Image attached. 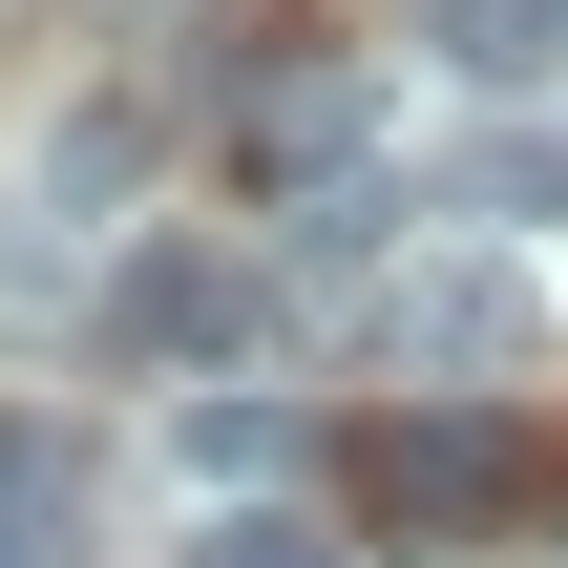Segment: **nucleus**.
Listing matches in <instances>:
<instances>
[{
    "label": "nucleus",
    "instance_id": "obj_3",
    "mask_svg": "<svg viewBox=\"0 0 568 568\" xmlns=\"http://www.w3.org/2000/svg\"><path fill=\"white\" fill-rule=\"evenodd\" d=\"M379 358H400V379H506V358H527V295H506V253H422V274L379 295Z\"/></svg>",
    "mask_w": 568,
    "mask_h": 568
},
{
    "label": "nucleus",
    "instance_id": "obj_5",
    "mask_svg": "<svg viewBox=\"0 0 568 568\" xmlns=\"http://www.w3.org/2000/svg\"><path fill=\"white\" fill-rule=\"evenodd\" d=\"M169 443H190V485H274V443H295V422H274L253 379H190V422H169Z\"/></svg>",
    "mask_w": 568,
    "mask_h": 568
},
{
    "label": "nucleus",
    "instance_id": "obj_4",
    "mask_svg": "<svg viewBox=\"0 0 568 568\" xmlns=\"http://www.w3.org/2000/svg\"><path fill=\"white\" fill-rule=\"evenodd\" d=\"M464 211L485 232H548L568 211V126H464Z\"/></svg>",
    "mask_w": 568,
    "mask_h": 568
},
{
    "label": "nucleus",
    "instance_id": "obj_6",
    "mask_svg": "<svg viewBox=\"0 0 568 568\" xmlns=\"http://www.w3.org/2000/svg\"><path fill=\"white\" fill-rule=\"evenodd\" d=\"M190 568H337V548H316V506H211Z\"/></svg>",
    "mask_w": 568,
    "mask_h": 568
},
{
    "label": "nucleus",
    "instance_id": "obj_2",
    "mask_svg": "<svg viewBox=\"0 0 568 568\" xmlns=\"http://www.w3.org/2000/svg\"><path fill=\"white\" fill-rule=\"evenodd\" d=\"M506 485H527V443H506V422H464V400H400V422H358V527H400V548L485 527Z\"/></svg>",
    "mask_w": 568,
    "mask_h": 568
},
{
    "label": "nucleus",
    "instance_id": "obj_7",
    "mask_svg": "<svg viewBox=\"0 0 568 568\" xmlns=\"http://www.w3.org/2000/svg\"><path fill=\"white\" fill-rule=\"evenodd\" d=\"M464 63H506V84L568 63V0H464Z\"/></svg>",
    "mask_w": 568,
    "mask_h": 568
},
{
    "label": "nucleus",
    "instance_id": "obj_1",
    "mask_svg": "<svg viewBox=\"0 0 568 568\" xmlns=\"http://www.w3.org/2000/svg\"><path fill=\"white\" fill-rule=\"evenodd\" d=\"M105 337H126L148 379H232V358L274 337V274H253V253H190V232H169V253H126V274H105Z\"/></svg>",
    "mask_w": 568,
    "mask_h": 568
}]
</instances>
